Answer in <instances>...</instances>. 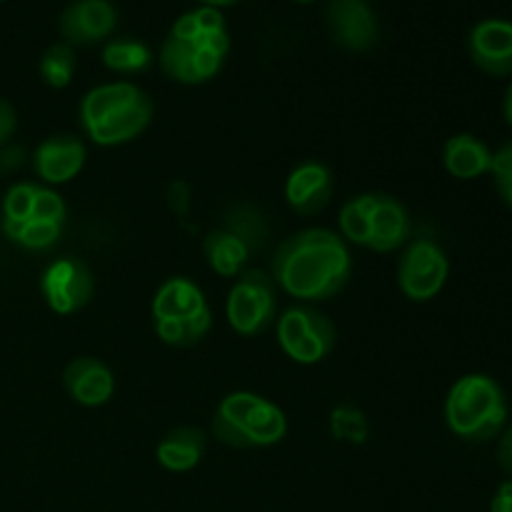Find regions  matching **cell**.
<instances>
[{
    "mask_svg": "<svg viewBox=\"0 0 512 512\" xmlns=\"http://www.w3.org/2000/svg\"><path fill=\"white\" fill-rule=\"evenodd\" d=\"M353 270L348 243L325 228H308L278 245L270 278L278 288L305 303L335 298Z\"/></svg>",
    "mask_w": 512,
    "mask_h": 512,
    "instance_id": "obj_1",
    "label": "cell"
},
{
    "mask_svg": "<svg viewBox=\"0 0 512 512\" xmlns=\"http://www.w3.org/2000/svg\"><path fill=\"white\" fill-rule=\"evenodd\" d=\"M153 118V100L135 83H103L80 100V125L95 145L113 148L138 138Z\"/></svg>",
    "mask_w": 512,
    "mask_h": 512,
    "instance_id": "obj_2",
    "label": "cell"
},
{
    "mask_svg": "<svg viewBox=\"0 0 512 512\" xmlns=\"http://www.w3.org/2000/svg\"><path fill=\"white\" fill-rule=\"evenodd\" d=\"M450 433L468 443H488L508 425V398L503 385L485 373H468L453 383L445 398Z\"/></svg>",
    "mask_w": 512,
    "mask_h": 512,
    "instance_id": "obj_3",
    "label": "cell"
},
{
    "mask_svg": "<svg viewBox=\"0 0 512 512\" xmlns=\"http://www.w3.org/2000/svg\"><path fill=\"white\" fill-rule=\"evenodd\" d=\"M288 433V418L263 395L238 390L220 400L213 415V435L228 448H270Z\"/></svg>",
    "mask_w": 512,
    "mask_h": 512,
    "instance_id": "obj_4",
    "label": "cell"
},
{
    "mask_svg": "<svg viewBox=\"0 0 512 512\" xmlns=\"http://www.w3.org/2000/svg\"><path fill=\"white\" fill-rule=\"evenodd\" d=\"M230 50V38L228 30H218V33H203L193 40V43H185V40L165 38L163 48H160V68L168 78L178 80V83L195 85L205 83L213 75H218V70L223 68V60Z\"/></svg>",
    "mask_w": 512,
    "mask_h": 512,
    "instance_id": "obj_5",
    "label": "cell"
},
{
    "mask_svg": "<svg viewBox=\"0 0 512 512\" xmlns=\"http://www.w3.org/2000/svg\"><path fill=\"white\" fill-rule=\"evenodd\" d=\"M278 298H275V280L265 270H245L238 275L228 293L225 318L228 325L243 338L265 333L273 325Z\"/></svg>",
    "mask_w": 512,
    "mask_h": 512,
    "instance_id": "obj_6",
    "label": "cell"
},
{
    "mask_svg": "<svg viewBox=\"0 0 512 512\" xmlns=\"http://www.w3.org/2000/svg\"><path fill=\"white\" fill-rule=\"evenodd\" d=\"M338 340L333 320L308 305L285 310L278 320V343L290 360L300 365H315L328 358Z\"/></svg>",
    "mask_w": 512,
    "mask_h": 512,
    "instance_id": "obj_7",
    "label": "cell"
},
{
    "mask_svg": "<svg viewBox=\"0 0 512 512\" xmlns=\"http://www.w3.org/2000/svg\"><path fill=\"white\" fill-rule=\"evenodd\" d=\"M450 275V260L435 240L415 238L398 260V283L405 298L428 303L438 298Z\"/></svg>",
    "mask_w": 512,
    "mask_h": 512,
    "instance_id": "obj_8",
    "label": "cell"
},
{
    "mask_svg": "<svg viewBox=\"0 0 512 512\" xmlns=\"http://www.w3.org/2000/svg\"><path fill=\"white\" fill-rule=\"evenodd\" d=\"M95 280L88 265L75 258H60L45 268L40 278V293L53 313L70 315L85 308L93 298Z\"/></svg>",
    "mask_w": 512,
    "mask_h": 512,
    "instance_id": "obj_9",
    "label": "cell"
},
{
    "mask_svg": "<svg viewBox=\"0 0 512 512\" xmlns=\"http://www.w3.org/2000/svg\"><path fill=\"white\" fill-rule=\"evenodd\" d=\"M330 38L350 53H365L378 43V18L365 0H330L328 13Z\"/></svg>",
    "mask_w": 512,
    "mask_h": 512,
    "instance_id": "obj_10",
    "label": "cell"
},
{
    "mask_svg": "<svg viewBox=\"0 0 512 512\" xmlns=\"http://www.w3.org/2000/svg\"><path fill=\"white\" fill-rule=\"evenodd\" d=\"M470 60L493 78H512V20L485 18L470 28Z\"/></svg>",
    "mask_w": 512,
    "mask_h": 512,
    "instance_id": "obj_11",
    "label": "cell"
},
{
    "mask_svg": "<svg viewBox=\"0 0 512 512\" xmlns=\"http://www.w3.org/2000/svg\"><path fill=\"white\" fill-rule=\"evenodd\" d=\"M118 25V10L110 0H73L58 18L63 43L93 45L113 35Z\"/></svg>",
    "mask_w": 512,
    "mask_h": 512,
    "instance_id": "obj_12",
    "label": "cell"
},
{
    "mask_svg": "<svg viewBox=\"0 0 512 512\" xmlns=\"http://www.w3.org/2000/svg\"><path fill=\"white\" fill-rule=\"evenodd\" d=\"M335 193L333 170L318 160L300 163L285 180V200L303 218L318 215L328 208Z\"/></svg>",
    "mask_w": 512,
    "mask_h": 512,
    "instance_id": "obj_13",
    "label": "cell"
},
{
    "mask_svg": "<svg viewBox=\"0 0 512 512\" xmlns=\"http://www.w3.org/2000/svg\"><path fill=\"white\" fill-rule=\"evenodd\" d=\"M63 385L75 403L85 405V408H100L113 398L115 375L98 358L80 355L65 365Z\"/></svg>",
    "mask_w": 512,
    "mask_h": 512,
    "instance_id": "obj_14",
    "label": "cell"
},
{
    "mask_svg": "<svg viewBox=\"0 0 512 512\" xmlns=\"http://www.w3.org/2000/svg\"><path fill=\"white\" fill-rule=\"evenodd\" d=\"M33 165L45 183L63 185L83 170L85 145L75 135H50L35 148Z\"/></svg>",
    "mask_w": 512,
    "mask_h": 512,
    "instance_id": "obj_15",
    "label": "cell"
},
{
    "mask_svg": "<svg viewBox=\"0 0 512 512\" xmlns=\"http://www.w3.org/2000/svg\"><path fill=\"white\" fill-rule=\"evenodd\" d=\"M410 215L400 200L390 195L375 193L373 210H370V240L368 248L375 253H390L408 243Z\"/></svg>",
    "mask_w": 512,
    "mask_h": 512,
    "instance_id": "obj_16",
    "label": "cell"
},
{
    "mask_svg": "<svg viewBox=\"0 0 512 512\" xmlns=\"http://www.w3.org/2000/svg\"><path fill=\"white\" fill-rule=\"evenodd\" d=\"M208 310L203 290L188 278L165 280L153 298V320H190Z\"/></svg>",
    "mask_w": 512,
    "mask_h": 512,
    "instance_id": "obj_17",
    "label": "cell"
},
{
    "mask_svg": "<svg viewBox=\"0 0 512 512\" xmlns=\"http://www.w3.org/2000/svg\"><path fill=\"white\" fill-rule=\"evenodd\" d=\"M443 165L453 178L475 180L493 168V150L473 133H458L448 138L443 148Z\"/></svg>",
    "mask_w": 512,
    "mask_h": 512,
    "instance_id": "obj_18",
    "label": "cell"
},
{
    "mask_svg": "<svg viewBox=\"0 0 512 512\" xmlns=\"http://www.w3.org/2000/svg\"><path fill=\"white\" fill-rule=\"evenodd\" d=\"M205 453V433L200 428H175L165 435L155 448V458H158L160 468L170 470V473H188L195 465L203 460Z\"/></svg>",
    "mask_w": 512,
    "mask_h": 512,
    "instance_id": "obj_19",
    "label": "cell"
},
{
    "mask_svg": "<svg viewBox=\"0 0 512 512\" xmlns=\"http://www.w3.org/2000/svg\"><path fill=\"white\" fill-rule=\"evenodd\" d=\"M203 253L210 270H215L220 278H238L243 273L248 258L253 255L238 235H233L225 228L210 230L203 243Z\"/></svg>",
    "mask_w": 512,
    "mask_h": 512,
    "instance_id": "obj_20",
    "label": "cell"
},
{
    "mask_svg": "<svg viewBox=\"0 0 512 512\" xmlns=\"http://www.w3.org/2000/svg\"><path fill=\"white\" fill-rule=\"evenodd\" d=\"M60 223L48 220H8L3 218V233L10 243L20 245L25 250H48L60 240Z\"/></svg>",
    "mask_w": 512,
    "mask_h": 512,
    "instance_id": "obj_21",
    "label": "cell"
},
{
    "mask_svg": "<svg viewBox=\"0 0 512 512\" xmlns=\"http://www.w3.org/2000/svg\"><path fill=\"white\" fill-rule=\"evenodd\" d=\"M103 63L105 68L113 70V73H143V70H148L150 63H153V50L133 38L110 40L103 48Z\"/></svg>",
    "mask_w": 512,
    "mask_h": 512,
    "instance_id": "obj_22",
    "label": "cell"
},
{
    "mask_svg": "<svg viewBox=\"0 0 512 512\" xmlns=\"http://www.w3.org/2000/svg\"><path fill=\"white\" fill-rule=\"evenodd\" d=\"M223 228L230 230L233 235H238L245 245L250 248V253H258L260 248L268 240V223H265L263 215L248 203H238L225 213Z\"/></svg>",
    "mask_w": 512,
    "mask_h": 512,
    "instance_id": "obj_23",
    "label": "cell"
},
{
    "mask_svg": "<svg viewBox=\"0 0 512 512\" xmlns=\"http://www.w3.org/2000/svg\"><path fill=\"white\" fill-rule=\"evenodd\" d=\"M375 193H363L350 198L340 208V233L345 240L368 248L370 240V210H373Z\"/></svg>",
    "mask_w": 512,
    "mask_h": 512,
    "instance_id": "obj_24",
    "label": "cell"
},
{
    "mask_svg": "<svg viewBox=\"0 0 512 512\" xmlns=\"http://www.w3.org/2000/svg\"><path fill=\"white\" fill-rule=\"evenodd\" d=\"M210 325H213V313L208 310L190 320H155V333L163 343L175 345V348H190L208 335Z\"/></svg>",
    "mask_w": 512,
    "mask_h": 512,
    "instance_id": "obj_25",
    "label": "cell"
},
{
    "mask_svg": "<svg viewBox=\"0 0 512 512\" xmlns=\"http://www.w3.org/2000/svg\"><path fill=\"white\" fill-rule=\"evenodd\" d=\"M75 50L68 43H53L40 58V75L50 88H65L70 85L75 73Z\"/></svg>",
    "mask_w": 512,
    "mask_h": 512,
    "instance_id": "obj_26",
    "label": "cell"
},
{
    "mask_svg": "<svg viewBox=\"0 0 512 512\" xmlns=\"http://www.w3.org/2000/svg\"><path fill=\"white\" fill-rule=\"evenodd\" d=\"M330 433L340 443L363 445L370 435V423L363 410L353 408V405H338L330 413Z\"/></svg>",
    "mask_w": 512,
    "mask_h": 512,
    "instance_id": "obj_27",
    "label": "cell"
},
{
    "mask_svg": "<svg viewBox=\"0 0 512 512\" xmlns=\"http://www.w3.org/2000/svg\"><path fill=\"white\" fill-rule=\"evenodd\" d=\"M38 185L18 183L5 193L3 198V218L8 220H28L33 213V200Z\"/></svg>",
    "mask_w": 512,
    "mask_h": 512,
    "instance_id": "obj_28",
    "label": "cell"
},
{
    "mask_svg": "<svg viewBox=\"0 0 512 512\" xmlns=\"http://www.w3.org/2000/svg\"><path fill=\"white\" fill-rule=\"evenodd\" d=\"M490 175L495 178V188H498L500 198L505 200L508 208H512V140L505 143L498 153H493Z\"/></svg>",
    "mask_w": 512,
    "mask_h": 512,
    "instance_id": "obj_29",
    "label": "cell"
},
{
    "mask_svg": "<svg viewBox=\"0 0 512 512\" xmlns=\"http://www.w3.org/2000/svg\"><path fill=\"white\" fill-rule=\"evenodd\" d=\"M30 218L35 220H48V223H60L63 225L65 220V203L55 190L40 188L35 190V200H33V213Z\"/></svg>",
    "mask_w": 512,
    "mask_h": 512,
    "instance_id": "obj_30",
    "label": "cell"
},
{
    "mask_svg": "<svg viewBox=\"0 0 512 512\" xmlns=\"http://www.w3.org/2000/svg\"><path fill=\"white\" fill-rule=\"evenodd\" d=\"M198 35H203V30H200L195 13L180 15V18L173 23V28H170V38L185 40V43H193Z\"/></svg>",
    "mask_w": 512,
    "mask_h": 512,
    "instance_id": "obj_31",
    "label": "cell"
},
{
    "mask_svg": "<svg viewBox=\"0 0 512 512\" xmlns=\"http://www.w3.org/2000/svg\"><path fill=\"white\" fill-rule=\"evenodd\" d=\"M195 18H198V25L203 33H218V30H225V18L220 13V8H210V5H203V8L193 10Z\"/></svg>",
    "mask_w": 512,
    "mask_h": 512,
    "instance_id": "obj_32",
    "label": "cell"
},
{
    "mask_svg": "<svg viewBox=\"0 0 512 512\" xmlns=\"http://www.w3.org/2000/svg\"><path fill=\"white\" fill-rule=\"evenodd\" d=\"M490 512H512V480H503L490 500Z\"/></svg>",
    "mask_w": 512,
    "mask_h": 512,
    "instance_id": "obj_33",
    "label": "cell"
},
{
    "mask_svg": "<svg viewBox=\"0 0 512 512\" xmlns=\"http://www.w3.org/2000/svg\"><path fill=\"white\" fill-rule=\"evenodd\" d=\"M15 123H18V120H15V110L10 108L8 100L0 98V145L13 135Z\"/></svg>",
    "mask_w": 512,
    "mask_h": 512,
    "instance_id": "obj_34",
    "label": "cell"
},
{
    "mask_svg": "<svg viewBox=\"0 0 512 512\" xmlns=\"http://www.w3.org/2000/svg\"><path fill=\"white\" fill-rule=\"evenodd\" d=\"M498 463L500 468L512 478V425L500 435V443H498Z\"/></svg>",
    "mask_w": 512,
    "mask_h": 512,
    "instance_id": "obj_35",
    "label": "cell"
},
{
    "mask_svg": "<svg viewBox=\"0 0 512 512\" xmlns=\"http://www.w3.org/2000/svg\"><path fill=\"white\" fill-rule=\"evenodd\" d=\"M503 115H505V123L512 128V83L505 90V98H503Z\"/></svg>",
    "mask_w": 512,
    "mask_h": 512,
    "instance_id": "obj_36",
    "label": "cell"
},
{
    "mask_svg": "<svg viewBox=\"0 0 512 512\" xmlns=\"http://www.w3.org/2000/svg\"><path fill=\"white\" fill-rule=\"evenodd\" d=\"M203 5H210V8H223V5H230L228 0H200Z\"/></svg>",
    "mask_w": 512,
    "mask_h": 512,
    "instance_id": "obj_37",
    "label": "cell"
},
{
    "mask_svg": "<svg viewBox=\"0 0 512 512\" xmlns=\"http://www.w3.org/2000/svg\"><path fill=\"white\" fill-rule=\"evenodd\" d=\"M298 3H310V0H298Z\"/></svg>",
    "mask_w": 512,
    "mask_h": 512,
    "instance_id": "obj_38",
    "label": "cell"
},
{
    "mask_svg": "<svg viewBox=\"0 0 512 512\" xmlns=\"http://www.w3.org/2000/svg\"><path fill=\"white\" fill-rule=\"evenodd\" d=\"M228 3H235V0H228Z\"/></svg>",
    "mask_w": 512,
    "mask_h": 512,
    "instance_id": "obj_39",
    "label": "cell"
}]
</instances>
